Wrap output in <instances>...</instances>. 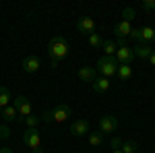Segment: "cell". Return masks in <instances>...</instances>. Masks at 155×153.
<instances>
[{
  "mask_svg": "<svg viewBox=\"0 0 155 153\" xmlns=\"http://www.w3.org/2000/svg\"><path fill=\"white\" fill-rule=\"evenodd\" d=\"M68 50H71V48H68V42L62 35L52 37L50 44H48V56H50V60H52V66H58L60 60H64L68 56Z\"/></svg>",
  "mask_w": 155,
  "mask_h": 153,
  "instance_id": "cell-1",
  "label": "cell"
},
{
  "mask_svg": "<svg viewBox=\"0 0 155 153\" xmlns=\"http://www.w3.org/2000/svg\"><path fill=\"white\" fill-rule=\"evenodd\" d=\"M11 104L17 108V122H23L27 116L33 114V106H31V101H29L25 95H17Z\"/></svg>",
  "mask_w": 155,
  "mask_h": 153,
  "instance_id": "cell-2",
  "label": "cell"
},
{
  "mask_svg": "<svg viewBox=\"0 0 155 153\" xmlns=\"http://www.w3.org/2000/svg\"><path fill=\"white\" fill-rule=\"evenodd\" d=\"M95 71H99V77L110 79L112 75H116V71H118V62H116L114 56H101V58L97 60V68Z\"/></svg>",
  "mask_w": 155,
  "mask_h": 153,
  "instance_id": "cell-3",
  "label": "cell"
},
{
  "mask_svg": "<svg viewBox=\"0 0 155 153\" xmlns=\"http://www.w3.org/2000/svg\"><path fill=\"white\" fill-rule=\"evenodd\" d=\"M23 143L29 149H33V153H41V137H39L37 128H27L23 132Z\"/></svg>",
  "mask_w": 155,
  "mask_h": 153,
  "instance_id": "cell-4",
  "label": "cell"
},
{
  "mask_svg": "<svg viewBox=\"0 0 155 153\" xmlns=\"http://www.w3.org/2000/svg\"><path fill=\"white\" fill-rule=\"evenodd\" d=\"M72 110L71 106H66V104H58V106L52 110V118H54V122H66L68 118H71Z\"/></svg>",
  "mask_w": 155,
  "mask_h": 153,
  "instance_id": "cell-5",
  "label": "cell"
},
{
  "mask_svg": "<svg viewBox=\"0 0 155 153\" xmlns=\"http://www.w3.org/2000/svg\"><path fill=\"white\" fill-rule=\"evenodd\" d=\"M116 62L118 64H132V58H134V52H132V48L124 46V48H118L116 50Z\"/></svg>",
  "mask_w": 155,
  "mask_h": 153,
  "instance_id": "cell-6",
  "label": "cell"
},
{
  "mask_svg": "<svg viewBox=\"0 0 155 153\" xmlns=\"http://www.w3.org/2000/svg\"><path fill=\"white\" fill-rule=\"evenodd\" d=\"M99 128H101V135L104 132H116V128H118V118L116 116H101L99 118Z\"/></svg>",
  "mask_w": 155,
  "mask_h": 153,
  "instance_id": "cell-7",
  "label": "cell"
},
{
  "mask_svg": "<svg viewBox=\"0 0 155 153\" xmlns=\"http://www.w3.org/2000/svg\"><path fill=\"white\" fill-rule=\"evenodd\" d=\"M95 21L91 19V17H81L79 21H77V29L81 31V33H87V35H91V33H95Z\"/></svg>",
  "mask_w": 155,
  "mask_h": 153,
  "instance_id": "cell-8",
  "label": "cell"
},
{
  "mask_svg": "<svg viewBox=\"0 0 155 153\" xmlns=\"http://www.w3.org/2000/svg\"><path fill=\"white\" fill-rule=\"evenodd\" d=\"M130 31H132V25L128 21H118V23L114 25V33H116L118 39H126V37L130 35Z\"/></svg>",
  "mask_w": 155,
  "mask_h": 153,
  "instance_id": "cell-9",
  "label": "cell"
},
{
  "mask_svg": "<svg viewBox=\"0 0 155 153\" xmlns=\"http://www.w3.org/2000/svg\"><path fill=\"white\" fill-rule=\"evenodd\" d=\"M71 135L72 137H85V135H89V124H87V120H74L71 126Z\"/></svg>",
  "mask_w": 155,
  "mask_h": 153,
  "instance_id": "cell-10",
  "label": "cell"
},
{
  "mask_svg": "<svg viewBox=\"0 0 155 153\" xmlns=\"http://www.w3.org/2000/svg\"><path fill=\"white\" fill-rule=\"evenodd\" d=\"M39 66H41V62H39L37 56H27V58L23 60V71L25 72H37Z\"/></svg>",
  "mask_w": 155,
  "mask_h": 153,
  "instance_id": "cell-11",
  "label": "cell"
},
{
  "mask_svg": "<svg viewBox=\"0 0 155 153\" xmlns=\"http://www.w3.org/2000/svg\"><path fill=\"white\" fill-rule=\"evenodd\" d=\"M91 87H93L95 93H106L107 89H110V79H106V77H95V81L91 83Z\"/></svg>",
  "mask_w": 155,
  "mask_h": 153,
  "instance_id": "cell-12",
  "label": "cell"
},
{
  "mask_svg": "<svg viewBox=\"0 0 155 153\" xmlns=\"http://www.w3.org/2000/svg\"><path fill=\"white\" fill-rule=\"evenodd\" d=\"M132 52H134V56H139V58H149L151 56V52H153V48L151 44H137V46L132 48Z\"/></svg>",
  "mask_w": 155,
  "mask_h": 153,
  "instance_id": "cell-13",
  "label": "cell"
},
{
  "mask_svg": "<svg viewBox=\"0 0 155 153\" xmlns=\"http://www.w3.org/2000/svg\"><path fill=\"white\" fill-rule=\"evenodd\" d=\"M97 77V71L93 68V66H83L81 71H79V79L81 81H87V83H93Z\"/></svg>",
  "mask_w": 155,
  "mask_h": 153,
  "instance_id": "cell-14",
  "label": "cell"
},
{
  "mask_svg": "<svg viewBox=\"0 0 155 153\" xmlns=\"http://www.w3.org/2000/svg\"><path fill=\"white\" fill-rule=\"evenodd\" d=\"M12 101V95H11V89L8 87H0V110L6 106H11Z\"/></svg>",
  "mask_w": 155,
  "mask_h": 153,
  "instance_id": "cell-15",
  "label": "cell"
},
{
  "mask_svg": "<svg viewBox=\"0 0 155 153\" xmlns=\"http://www.w3.org/2000/svg\"><path fill=\"white\" fill-rule=\"evenodd\" d=\"M116 75L120 77V81H128V79L132 77V66H130V64H118Z\"/></svg>",
  "mask_w": 155,
  "mask_h": 153,
  "instance_id": "cell-16",
  "label": "cell"
},
{
  "mask_svg": "<svg viewBox=\"0 0 155 153\" xmlns=\"http://www.w3.org/2000/svg\"><path fill=\"white\" fill-rule=\"evenodd\" d=\"M141 42H143V44L155 42V29L153 27H143V29H141Z\"/></svg>",
  "mask_w": 155,
  "mask_h": 153,
  "instance_id": "cell-17",
  "label": "cell"
},
{
  "mask_svg": "<svg viewBox=\"0 0 155 153\" xmlns=\"http://www.w3.org/2000/svg\"><path fill=\"white\" fill-rule=\"evenodd\" d=\"M0 116L4 118V120H6V122H11V120H17V108L12 106H6V108H2V114H0Z\"/></svg>",
  "mask_w": 155,
  "mask_h": 153,
  "instance_id": "cell-18",
  "label": "cell"
},
{
  "mask_svg": "<svg viewBox=\"0 0 155 153\" xmlns=\"http://www.w3.org/2000/svg\"><path fill=\"white\" fill-rule=\"evenodd\" d=\"M101 48H104L106 56H116V50H118V46H116V42H114V39H106Z\"/></svg>",
  "mask_w": 155,
  "mask_h": 153,
  "instance_id": "cell-19",
  "label": "cell"
},
{
  "mask_svg": "<svg viewBox=\"0 0 155 153\" xmlns=\"http://www.w3.org/2000/svg\"><path fill=\"white\" fill-rule=\"evenodd\" d=\"M101 143H104V135L101 132H91L89 135V145L91 147H99Z\"/></svg>",
  "mask_w": 155,
  "mask_h": 153,
  "instance_id": "cell-20",
  "label": "cell"
},
{
  "mask_svg": "<svg viewBox=\"0 0 155 153\" xmlns=\"http://www.w3.org/2000/svg\"><path fill=\"white\" fill-rule=\"evenodd\" d=\"M89 46H91V48H101V46H104V39H101V35H99L97 31L89 35Z\"/></svg>",
  "mask_w": 155,
  "mask_h": 153,
  "instance_id": "cell-21",
  "label": "cell"
},
{
  "mask_svg": "<svg viewBox=\"0 0 155 153\" xmlns=\"http://www.w3.org/2000/svg\"><path fill=\"white\" fill-rule=\"evenodd\" d=\"M132 19H137V11H134L132 6H126V8L122 11V21H128V23H130Z\"/></svg>",
  "mask_w": 155,
  "mask_h": 153,
  "instance_id": "cell-22",
  "label": "cell"
},
{
  "mask_svg": "<svg viewBox=\"0 0 155 153\" xmlns=\"http://www.w3.org/2000/svg\"><path fill=\"white\" fill-rule=\"evenodd\" d=\"M120 151H122V153H137L139 149H137V143H134V141H126V143H122Z\"/></svg>",
  "mask_w": 155,
  "mask_h": 153,
  "instance_id": "cell-23",
  "label": "cell"
},
{
  "mask_svg": "<svg viewBox=\"0 0 155 153\" xmlns=\"http://www.w3.org/2000/svg\"><path fill=\"white\" fill-rule=\"evenodd\" d=\"M25 124H27V126H29V128H35L37 124H39V116H33V114H31V116H27L23 120Z\"/></svg>",
  "mask_w": 155,
  "mask_h": 153,
  "instance_id": "cell-24",
  "label": "cell"
},
{
  "mask_svg": "<svg viewBox=\"0 0 155 153\" xmlns=\"http://www.w3.org/2000/svg\"><path fill=\"white\" fill-rule=\"evenodd\" d=\"M39 120H41V122H46V124H52V122H54V118H52V110H48V112H44Z\"/></svg>",
  "mask_w": 155,
  "mask_h": 153,
  "instance_id": "cell-25",
  "label": "cell"
},
{
  "mask_svg": "<svg viewBox=\"0 0 155 153\" xmlns=\"http://www.w3.org/2000/svg\"><path fill=\"white\" fill-rule=\"evenodd\" d=\"M11 137V128L6 124H0V139H8Z\"/></svg>",
  "mask_w": 155,
  "mask_h": 153,
  "instance_id": "cell-26",
  "label": "cell"
},
{
  "mask_svg": "<svg viewBox=\"0 0 155 153\" xmlns=\"http://www.w3.org/2000/svg\"><path fill=\"white\" fill-rule=\"evenodd\" d=\"M128 37H132L137 44H141V29H134V27H132V31H130V35H128Z\"/></svg>",
  "mask_w": 155,
  "mask_h": 153,
  "instance_id": "cell-27",
  "label": "cell"
},
{
  "mask_svg": "<svg viewBox=\"0 0 155 153\" xmlns=\"http://www.w3.org/2000/svg\"><path fill=\"white\" fill-rule=\"evenodd\" d=\"M143 8L145 11H155V0H143Z\"/></svg>",
  "mask_w": 155,
  "mask_h": 153,
  "instance_id": "cell-28",
  "label": "cell"
},
{
  "mask_svg": "<svg viewBox=\"0 0 155 153\" xmlns=\"http://www.w3.org/2000/svg\"><path fill=\"white\" fill-rule=\"evenodd\" d=\"M120 147H122V141H120L118 137H116V139H112V149H114V151H118Z\"/></svg>",
  "mask_w": 155,
  "mask_h": 153,
  "instance_id": "cell-29",
  "label": "cell"
},
{
  "mask_svg": "<svg viewBox=\"0 0 155 153\" xmlns=\"http://www.w3.org/2000/svg\"><path fill=\"white\" fill-rule=\"evenodd\" d=\"M149 64H151V66H155V50L151 52V56H149Z\"/></svg>",
  "mask_w": 155,
  "mask_h": 153,
  "instance_id": "cell-30",
  "label": "cell"
},
{
  "mask_svg": "<svg viewBox=\"0 0 155 153\" xmlns=\"http://www.w3.org/2000/svg\"><path fill=\"white\" fill-rule=\"evenodd\" d=\"M0 153H12L11 147H0Z\"/></svg>",
  "mask_w": 155,
  "mask_h": 153,
  "instance_id": "cell-31",
  "label": "cell"
},
{
  "mask_svg": "<svg viewBox=\"0 0 155 153\" xmlns=\"http://www.w3.org/2000/svg\"><path fill=\"white\" fill-rule=\"evenodd\" d=\"M112 153H122V151H120V149H118V151H112Z\"/></svg>",
  "mask_w": 155,
  "mask_h": 153,
  "instance_id": "cell-32",
  "label": "cell"
},
{
  "mask_svg": "<svg viewBox=\"0 0 155 153\" xmlns=\"http://www.w3.org/2000/svg\"><path fill=\"white\" fill-rule=\"evenodd\" d=\"M137 153H139V151H137Z\"/></svg>",
  "mask_w": 155,
  "mask_h": 153,
  "instance_id": "cell-33",
  "label": "cell"
}]
</instances>
